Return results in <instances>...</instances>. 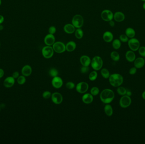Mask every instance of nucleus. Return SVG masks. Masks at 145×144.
Segmentation results:
<instances>
[{"mask_svg":"<svg viewBox=\"0 0 145 144\" xmlns=\"http://www.w3.org/2000/svg\"><path fill=\"white\" fill-rule=\"evenodd\" d=\"M32 69L31 66L28 65H26L24 66L23 67L21 70L22 75L25 77H29L30 76L32 73Z\"/></svg>","mask_w":145,"mask_h":144,"instance_id":"f3484780","label":"nucleus"},{"mask_svg":"<svg viewBox=\"0 0 145 144\" xmlns=\"http://www.w3.org/2000/svg\"><path fill=\"white\" fill-rule=\"evenodd\" d=\"M110 56L112 59L114 61H118L120 60V55L116 51H113L111 53Z\"/></svg>","mask_w":145,"mask_h":144,"instance_id":"bb28decb","label":"nucleus"},{"mask_svg":"<svg viewBox=\"0 0 145 144\" xmlns=\"http://www.w3.org/2000/svg\"><path fill=\"white\" fill-rule=\"evenodd\" d=\"M131 99L130 96L126 95L123 96L120 99L119 104L120 107L123 108H127L131 104Z\"/></svg>","mask_w":145,"mask_h":144,"instance_id":"0eeeda50","label":"nucleus"},{"mask_svg":"<svg viewBox=\"0 0 145 144\" xmlns=\"http://www.w3.org/2000/svg\"><path fill=\"white\" fill-rule=\"evenodd\" d=\"M51 100L56 104H60L63 101V96L59 92H54L51 95Z\"/></svg>","mask_w":145,"mask_h":144,"instance_id":"9b49d317","label":"nucleus"},{"mask_svg":"<svg viewBox=\"0 0 145 144\" xmlns=\"http://www.w3.org/2000/svg\"><path fill=\"white\" fill-rule=\"evenodd\" d=\"M103 38L105 42L109 43L111 42L113 39V35L111 32L106 31L104 33Z\"/></svg>","mask_w":145,"mask_h":144,"instance_id":"412c9836","label":"nucleus"},{"mask_svg":"<svg viewBox=\"0 0 145 144\" xmlns=\"http://www.w3.org/2000/svg\"><path fill=\"white\" fill-rule=\"evenodd\" d=\"M75 28L72 24H67L64 26V31L67 34H72L75 32Z\"/></svg>","mask_w":145,"mask_h":144,"instance_id":"4be33fe9","label":"nucleus"},{"mask_svg":"<svg viewBox=\"0 0 145 144\" xmlns=\"http://www.w3.org/2000/svg\"><path fill=\"white\" fill-rule=\"evenodd\" d=\"M83 35H84L83 31L80 28H77L76 30H75V36L77 39H82L83 37Z\"/></svg>","mask_w":145,"mask_h":144,"instance_id":"a878e982","label":"nucleus"},{"mask_svg":"<svg viewBox=\"0 0 145 144\" xmlns=\"http://www.w3.org/2000/svg\"><path fill=\"white\" fill-rule=\"evenodd\" d=\"M1 0H0V6L1 5Z\"/></svg>","mask_w":145,"mask_h":144,"instance_id":"3c124183","label":"nucleus"},{"mask_svg":"<svg viewBox=\"0 0 145 144\" xmlns=\"http://www.w3.org/2000/svg\"><path fill=\"white\" fill-rule=\"evenodd\" d=\"M15 83V79L11 76L8 77L5 79L4 82V85L6 88H10L13 87Z\"/></svg>","mask_w":145,"mask_h":144,"instance_id":"4468645a","label":"nucleus"},{"mask_svg":"<svg viewBox=\"0 0 145 144\" xmlns=\"http://www.w3.org/2000/svg\"><path fill=\"white\" fill-rule=\"evenodd\" d=\"M131 94H132V93H131V92L130 91H127L126 93V95L127 96H131Z\"/></svg>","mask_w":145,"mask_h":144,"instance_id":"49530a36","label":"nucleus"},{"mask_svg":"<svg viewBox=\"0 0 145 144\" xmlns=\"http://www.w3.org/2000/svg\"><path fill=\"white\" fill-rule=\"evenodd\" d=\"M4 20V17L2 15H0V24H1Z\"/></svg>","mask_w":145,"mask_h":144,"instance_id":"c03bdc74","label":"nucleus"},{"mask_svg":"<svg viewBox=\"0 0 145 144\" xmlns=\"http://www.w3.org/2000/svg\"><path fill=\"white\" fill-rule=\"evenodd\" d=\"M99 93V89L96 87H93L90 90V93L93 96H97Z\"/></svg>","mask_w":145,"mask_h":144,"instance_id":"473e14b6","label":"nucleus"},{"mask_svg":"<svg viewBox=\"0 0 145 144\" xmlns=\"http://www.w3.org/2000/svg\"><path fill=\"white\" fill-rule=\"evenodd\" d=\"M121 41L118 39H115L113 41V43H112L113 47L115 50L119 49L121 47Z\"/></svg>","mask_w":145,"mask_h":144,"instance_id":"c85d7f7f","label":"nucleus"},{"mask_svg":"<svg viewBox=\"0 0 145 144\" xmlns=\"http://www.w3.org/2000/svg\"><path fill=\"white\" fill-rule=\"evenodd\" d=\"M76 43L74 41H69L66 45V50L69 52H71L76 49Z\"/></svg>","mask_w":145,"mask_h":144,"instance_id":"5701e85b","label":"nucleus"},{"mask_svg":"<svg viewBox=\"0 0 145 144\" xmlns=\"http://www.w3.org/2000/svg\"><path fill=\"white\" fill-rule=\"evenodd\" d=\"M66 87L68 89H72L75 88V84L74 82H68L66 84Z\"/></svg>","mask_w":145,"mask_h":144,"instance_id":"4c0bfd02","label":"nucleus"},{"mask_svg":"<svg viewBox=\"0 0 145 144\" xmlns=\"http://www.w3.org/2000/svg\"><path fill=\"white\" fill-rule=\"evenodd\" d=\"M145 59L143 57H138L135 59L134 61V66L137 68H143L145 65Z\"/></svg>","mask_w":145,"mask_h":144,"instance_id":"2eb2a0df","label":"nucleus"},{"mask_svg":"<svg viewBox=\"0 0 145 144\" xmlns=\"http://www.w3.org/2000/svg\"><path fill=\"white\" fill-rule=\"evenodd\" d=\"M56 28L54 26H51L49 29V34H54L56 32Z\"/></svg>","mask_w":145,"mask_h":144,"instance_id":"58836bf2","label":"nucleus"},{"mask_svg":"<svg viewBox=\"0 0 145 144\" xmlns=\"http://www.w3.org/2000/svg\"><path fill=\"white\" fill-rule=\"evenodd\" d=\"M125 57L127 61L129 62H133L136 59L135 54L134 51L132 50L127 51L125 55Z\"/></svg>","mask_w":145,"mask_h":144,"instance_id":"6ab92c4d","label":"nucleus"},{"mask_svg":"<svg viewBox=\"0 0 145 144\" xmlns=\"http://www.w3.org/2000/svg\"><path fill=\"white\" fill-rule=\"evenodd\" d=\"M101 75L104 78H109L110 75L109 70L106 68H102L101 71Z\"/></svg>","mask_w":145,"mask_h":144,"instance_id":"cd10ccee","label":"nucleus"},{"mask_svg":"<svg viewBox=\"0 0 145 144\" xmlns=\"http://www.w3.org/2000/svg\"><path fill=\"white\" fill-rule=\"evenodd\" d=\"M52 47L54 51L57 53H62L66 50V45L61 41L55 42Z\"/></svg>","mask_w":145,"mask_h":144,"instance_id":"39448f33","label":"nucleus"},{"mask_svg":"<svg viewBox=\"0 0 145 144\" xmlns=\"http://www.w3.org/2000/svg\"><path fill=\"white\" fill-rule=\"evenodd\" d=\"M126 35L130 39L134 38L135 36V31L131 27H128L125 31Z\"/></svg>","mask_w":145,"mask_h":144,"instance_id":"393cba45","label":"nucleus"},{"mask_svg":"<svg viewBox=\"0 0 145 144\" xmlns=\"http://www.w3.org/2000/svg\"><path fill=\"white\" fill-rule=\"evenodd\" d=\"M125 15L124 13L120 11H118L115 12L113 16V18L115 21L118 22H121L124 21L125 19Z\"/></svg>","mask_w":145,"mask_h":144,"instance_id":"aec40b11","label":"nucleus"},{"mask_svg":"<svg viewBox=\"0 0 145 144\" xmlns=\"http://www.w3.org/2000/svg\"><path fill=\"white\" fill-rule=\"evenodd\" d=\"M141 1H145V0H141Z\"/></svg>","mask_w":145,"mask_h":144,"instance_id":"603ef678","label":"nucleus"},{"mask_svg":"<svg viewBox=\"0 0 145 144\" xmlns=\"http://www.w3.org/2000/svg\"><path fill=\"white\" fill-rule=\"evenodd\" d=\"M0 111H1V108H0Z\"/></svg>","mask_w":145,"mask_h":144,"instance_id":"5fc2aeb1","label":"nucleus"},{"mask_svg":"<svg viewBox=\"0 0 145 144\" xmlns=\"http://www.w3.org/2000/svg\"><path fill=\"white\" fill-rule=\"evenodd\" d=\"M104 110L105 114L108 116H111L113 115V107L111 105L109 104H106L104 108Z\"/></svg>","mask_w":145,"mask_h":144,"instance_id":"b1692460","label":"nucleus"},{"mask_svg":"<svg viewBox=\"0 0 145 144\" xmlns=\"http://www.w3.org/2000/svg\"><path fill=\"white\" fill-rule=\"evenodd\" d=\"M19 76H20V74L18 71H15V72H14L13 73V75H12V77L15 79H18V77H19Z\"/></svg>","mask_w":145,"mask_h":144,"instance_id":"79ce46f5","label":"nucleus"},{"mask_svg":"<svg viewBox=\"0 0 145 144\" xmlns=\"http://www.w3.org/2000/svg\"><path fill=\"white\" fill-rule=\"evenodd\" d=\"M17 82L18 84L22 85L24 84L26 82V78L23 75L19 76V77H18Z\"/></svg>","mask_w":145,"mask_h":144,"instance_id":"72a5a7b5","label":"nucleus"},{"mask_svg":"<svg viewBox=\"0 0 145 144\" xmlns=\"http://www.w3.org/2000/svg\"><path fill=\"white\" fill-rule=\"evenodd\" d=\"M142 96L143 99L145 100V91H144V92H143V93H142Z\"/></svg>","mask_w":145,"mask_h":144,"instance_id":"de8ad7c7","label":"nucleus"},{"mask_svg":"<svg viewBox=\"0 0 145 144\" xmlns=\"http://www.w3.org/2000/svg\"><path fill=\"white\" fill-rule=\"evenodd\" d=\"M109 24L110 25V26H111L112 27H114L115 25V22L114 21H113V20H111V21H109Z\"/></svg>","mask_w":145,"mask_h":144,"instance_id":"a18cd8bd","label":"nucleus"},{"mask_svg":"<svg viewBox=\"0 0 145 144\" xmlns=\"http://www.w3.org/2000/svg\"><path fill=\"white\" fill-rule=\"evenodd\" d=\"M80 63L83 66H89L91 63V59L89 56L87 55H82L80 57Z\"/></svg>","mask_w":145,"mask_h":144,"instance_id":"a211bd4d","label":"nucleus"},{"mask_svg":"<svg viewBox=\"0 0 145 144\" xmlns=\"http://www.w3.org/2000/svg\"><path fill=\"white\" fill-rule=\"evenodd\" d=\"M110 83L114 87L120 86L124 82V78L119 74L115 73L110 75L109 78Z\"/></svg>","mask_w":145,"mask_h":144,"instance_id":"f03ea898","label":"nucleus"},{"mask_svg":"<svg viewBox=\"0 0 145 144\" xmlns=\"http://www.w3.org/2000/svg\"></svg>","mask_w":145,"mask_h":144,"instance_id":"6e6d98bb","label":"nucleus"},{"mask_svg":"<svg viewBox=\"0 0 145 144\" xmlns=\"http://www.w3.org/2000/svg\"><path fill=\"white\" fill-rule=\"evenodd\" d=\"M51 84L54 88L59 89L62 87L63 82L61 77L57 76L56 77H53L51 81Z\"/></svg>","mask_w":145,"mask_h":144,"instance_id":"f8f14e48","label":"nucleus"},{"mask_svg":"<svg viewBox=\"0 0 145 144\" xmlns=\"http://www.w3.org/2000/svg\"><path fill=\"white\" fill-rule=\"evenodd\" d=\"M93 97L91 93H85L82 97V101L84 104H90L93 102Z\"/></svg>","mask_w":145,"mask_h":144,"instance_id":"dca6fc26","label":"nucleus"},{"mask_svg":"<svg viewBox=\"0 0 145 144\" xmlns=\"http://www.w3.org/2000/svg\"><path fill=\"white\" fill-rule=\"evenodd\" d=\"M90 64L92 68L94 70L99 71L102 67L103 65V61L102 59L99 56H95L91 60Z\"/></svg>","mask_w":145,"mask_h":144,"instance_id":"7ed1b4c3","label":"nucleus"},{"mask_svg":"<svg viewBox=\"0 0 145 144\" xmlns=\"http://www.w3.org/2000/svg\"><path fill=\"white\" fill-rule=\"evenodd\" d=\"M0 47H1V43H0Z\"/></svg>","mask_w":145,"mask_h":144,"instance_id":"864d4df0","label":"nucleus"},{"mask_svg":"<svg viewBox=\"0 0 145 144\" xmlns=\"http://www.w3.org/2000/svg\"><path fill=\"white\" fill-rule=\"evenodd\" d=\"M72 23L77 28H81L84 24V19L81 15H76L72 18Z\"/></svg>","mask_w":145,"mask_h":144,"instance_id":"20e7f679","label":"nucleus"},{"mask_svg":"<svg viewBox=\"0 0 145 144\" xmlns=\"http://www.w3.org/2000/svg\"><path fill=\"white\" fill-rule=\"evenodd\" d=\"M54 49L53 47L50 46H46L43 47L42 53L45 59H49L52 57L54 54Z\"/></svg>","mask_w":145,"mask_h":144,"instance_id":"423d86ee","label":"nucleus"},{"mask_svg":"<svg viewBox=\"0 0 145 144\" xmlns=\"http://www.w3.org/2000/svg\"><path fill=\"white\" fill-rule=\"evenodd\" d=\"M89 70V68L88 66H83L82 67H81V73L82 74L87 73L88 72Z\"/></svg>","mask_w":145,"mask_h":144,"instance_id":"ea45409f","label":"nucleus"},{"mask_svg":"<svg viewBox=\"0 0 145 144\" xmlns=\"http://www.w3.org/2000/svg\"><path fill=\"white\" fill-rule=\"evenodd\" d=\"M120 40L123 42H128L129 41V38L125 34H122L120 36Z\"/></svg>","mask_w":145,"mask_h":144,"instance_id":"e433bc0d","label":"nucleus"},{"mask_svg":"<svg viewBox=\"0 0 145 144\" xmlns=\"http://www.w3.org/2000/svg\"><path fill=\"white\" fill-rule=\"evenodd\" d=\"M4 70L2 68H0V79L1 78L4 76Z\"/></svg>","mask_w":145,"mask_h":144,"instance_id":"37998d69","label":"nucleus"},{"mask_svg":"<svg viewBox=\"0 0 145 144\" xmlns=\"http://www.w3.org/2000/svg\"><path fill=\"white\" fill-rule=\"evenodd\" d=\"M98 77V73L96 71H92L89 76V80L90 81H95Z\"/></svg>","mask_w":145,"mask_h":144,"instance_id":"7c9ffc66","label":"nucleus"},{"mask_svg":"<svg viewBox=\"0 0 145 144\" xmlns=\"http://www.w3.org/2000/svg\"><path fill=\"white\" fill-rule=\"evenodd\" d=\"M137 71V68L136 67H132L129 70V73L131 75H135V74L136 73Z\"/></svg>","mask_w":145,"mask_h":144,"instance_id":"a19ab883","label":"nucleus"},{"mask_svg":"<svg viewBox=\"0 0 145 144\" xmlns=\"http://www.w3.org/2000/svg\"><path fill=\"white\" fill-rule=\"evenodd\" d=\"M117 92L118 94L120 96H124L126 95L127 90L126 89L123 87H118L117 89Z\"/></svg>","mask_w":145,"mask_h":144,"instance_id":"c756f323","label":"nucleus"},{"mask_svg":"<svg viewBox=\"0 0 145 144\" xmlns=\"http://www.w3.org/2000/svg\"><path fill=\"white\" fill-rule=\"evenodd\" d=\"M128 44L129 48L133 51H136L140 47V43L139 40L133 38L128 41Z\"/></svg>","mask_w":145,"mask_h":144,"instance_id":"6e6552de","label":"nucleus"},{"mask_svg":"<svg viewBox=\"0 0 145 144\" xmlns=\"http://www.w3.org/2000/svg\"><path fill=\"white\" fill-rule=\"evenodd\" d=\"M138 52L140 55L143 57H145V47L142 46L140 47L138 49Z\"/></svg>","mask_w":145,"mask_h":144,"instance_id":"c9c22d12","label":"nucleus"},{"mask_svg":"<svg viewBox=\"0 0 145 144\" xmlns=\"http://www.w3.org/2000/svg\"><path fill=\"white\" fill-rule=\"evenodd\" d=\"M114 15L110 10H104L101 13V18L103 20L106 22H109L113 20Z\"/></svg>","mask_w":145,"mask_h":144,"instance_id":"9d476101","label":"nucleus"},{"mask_svg":"<svg viewBox=\"0 0 145 144\" xmlns=\"http://www.w3.org/2000/svg\"><path fill=\"white\" fill-rule=\"evenodd\" d=\"M44 41L47 46H52L55 42V36L54 34H49L45 36Z\"/></svg>","mask_w":145,"mask_h":144,"instance_id":"ddd939ff","label":"nucleus"},{"mask_svg":"<svg viewBox=\"0 0 145 144\" xmlns=\"http://www.w3.org/2000/svg\"><path fill=\"white\" fill-rule=\"evenodd\" d=\"M4 29V26L1 24H0V31H2Z\"/></svg>","mask_w":145,"mask_h":144,"instance_id":"09e8293b","label":"nucleus"},{"mask_svg":"<svg viewBox=\"0 0 145 144\" xmlns=\"http://www.w3.org/2000/svg\"><path fill=\"white\" fill-rule=\"evenodd\" d=\"M49 74L51 77H56L58 75V71L56 68H51L49 71Z\"/></svg>","mask_w":145,"mask_h":144,"instance_id":"2f4dec72","label":"nucleus"},{"mask_svg":"<svg viewBox=\"0 0 145 144\" xmlns=\"http://www.w3.org/2000/svg\"><path fill=\"white\" fill-rule=\"evenodd\" d=\"M143 9H144V10H145V2L144 3V4H143Z\"/></svg>","mask_w":145,"mask_h":144,"instance_id":"8fccbe9b","label":"nucleus"},{"mask_svg":"<svg viewBox=\"0 0 145 144\" xmlns=\"http://www.w3.org/2000/svg\"><path fill=\"white\" fill-rule=\"evenodd\" d=\"M51 93L49 91H45L43 93V97L45 99H49L51 96Z\"/></svg>","mask_w":145,"mask_h":144,"instance_id":"f704fd0d","label":"nucleus"},{"mask_svg":"<svg viewBox=\"0 0 145 144\" xmlns=\"http://www.w3.org/2000/svg\"><path fill=\"white\" fill-rule=\"evenodd\" d=\"M114 92L110 89H105L100 93V99L103 103L108 104L113 102L115 98Z\"/></svg>","mask_w":145,"mask_h":144,"instance_id":"f257e3e1","label":"nucleus"},{"mask_svg":"<svg viewBox=\"0 0 145 144\" xmlns=\"http://www.w3.org/2000/svg\"><path fill=\"white\" fill-rule=\"evenodd\" d=\"M89 85L88 83L84 82H79L76 86V90L80 93H84L88 91Z\"/></svg>","mask_w":145,"mask_h":144,"instance_id":"1a4fd4ad","label":"nucleus"}]
</instances>
